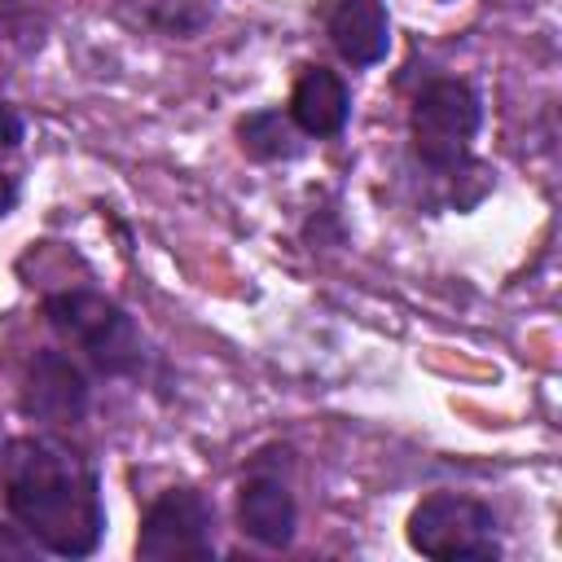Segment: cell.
I'll use <instances>...</instances> for the list:
<instances>
[{
  "instance_id": "ba28073f",
  "label": "cell",
  "mask_w": 562,
  "mask_h": 562,
  "mask_svg": "<svg viewBox=\"0 0 562 562\" xmlns=\"http://www.w3.org/2000/svg\"><path fill=\"white\" fill-rule=\"evenodd\" d=\"M325 31L351 66H378L391 53V18L382 0H334L325 9Z\"/></svg>"
},
{
  "instance_id": "6da1fadb",
  "label": "cell",
  "mask_w": 562,
  "mask_h": 562,
  "mask_svg": "<svg viewBox=\"0 0 562 562\" xmlns=\"http://www.w3.org/2000/svg\"><path fill=\"white\" fill-rule=\"evenodd\" d=\"M4 509L53 558H92L105 536V501L92 461L48 435H18L0 452Z\"/></svg>"
},
{
  "instance_id": "3957f363",
  "label": "cell",
  "mask_w": 562,
  "mask_h": 562,
  "mask_svg": "<svg viewBox=\"0 0 562 562\" xmlns=\"http://www.w3.org/2000/svg\"><path fill=\"white\" fill-rule=\"evenodd\" d=\"M483 127V97L465 79H430L408 110L413 154L435 176H457L470 167L474 136Z\"/></svg>"
},
{
  "instance_id": "7c38bea8",
  "label": "cell",
  "mask_w": 562,
  "mask_h": 562,
  "mask_svg": "<svg viewBox=\"0 0 562 562\" xmlns=\"http://www.w3.org/2000/svg\"><path fill=\"white\" fill-rule=\"evenodd\" d=\"M13 206H18V184H13V176L0 171V215H9Z\"/></svg>"
},
{
  "instance_id": "277c9868",
  "label": "cell",
  "mask_w": 562,
  "mask_h": 562,
  "mask_svg": "<svg viewBox=\"0 0 562 562\" xmlns=\"http://www.w3.org/2000/svg\"><path fill=\"white\" fill-rule=\"evenodd\" d=\"M408 544L426 558L457 562H496L501 558V536H496V514L479 496L465 492H430L413 505L408 514Z\"/></svg>"
},
{
  "instance_id": "30bf717a",
  "label": "cell",
  "mask_w": 562,
  "mask_h": 562,
  "mask_svg": "<svg viewBox=\"0 0 562 562\" xmlns=\"http://www.w3.org/2000/svg\"><path fill=\"white\" fill-rule=\"evenodd\" d=\"M303 132L290 123V114H281V110H255V114H246L241 123H237V140H241V149L250 154V158H259V162H290V158H299L303 154V140H299Z\"/></svg>"
},
{
  "instance_id": "9c48e42d",
  "label": "cell",
  "mask_w": 562,
  "mask_h": 562,
  "mask_svg": "<svg viewBox=\"0 0 562 562\" xmlns=\"http://www.w3.org/2000/svg\"><path fill=\"white\" fill-rule=\"evenodd\" d=\"M347 119H351L347 83L329 66H303L299 79H294V92H290V123L303 136L329 140L347 127Z\"/></svg>"
},
{
  "instance_id": "52a82bcc",
  "label": "cell",
  "mask_w": 562,
  "mask_h": 562,
  "mask_svg": "<svg viewBox=\"0 0 562 562\" xmlns=\"http://www.w3.org/2000/svg\"><path fill=\"white\" fill-rule=\"evenodd\" d=\"M22 413L35 422H48V426H75L88 413L83 369L57 347L35 351L26 364V378H22Z\"/></svg>"
},
{
  "instance_id": "8992f818",
  "label": "cell",
  "mask_w": 562,
  "mask_h": 562,
  "mask_svg": "<svg viewBox=\"0 0 562 562\" xmlns=\"http://www.w3.org/2000/svg\"><path fill=\"white\" fill-rule=\"evenodd\" d=\"M285 465H290V448H263L237 487V527L263 549H290L299 531V505Z\"/></svg>"
},
{
  "instance_id": "5b68a950",
  "label": "cell",
  "mask_w": 562,
  "mask_h": 562,
  "mask_svg": "<svg viewBox=\"0 0 562 562\" xmlns=\"http://www.w3.org/2000/svg\"><path fill=\"white\" fill-rule=\"evenodd\" d=\"M136 558H145V562H211L215 558V505L198 487L158 492V501L140 518Z\"/></svg>"
},
{
  "instance_id": "7a4b0ae2",
  "label": "cell",
  "mask_w": 562,
  "mask_h": 562,
  "mask_svg": "<svg viewBox=\"0 0 562 562\" xmlns=\"http://www.w3.org/2000/svg\"><path fill=\"white\" fill-rule=\"evenodd\" d=\"M44 316L48 325L75 342L97 373L105 378H136L145 369V338L136 329V321L105 294L88 290V285H70L44 299Z\"/></svg>"
},
{
  "instance_id": "4fadbf2b",
  "label": "cell",
  "mask_w": 562,
  "mask_h": 562,
  "mask_svg": "<svg viewBox=\"0 0 562 562\" xmlns=\"http://www.w3.org/2000/svg\"><path fill=\"white\" fill-rule=\"evenodd\" d=\"M0 558H26V544H18L9 531H0Z\"/></svg>"
},
{
  "instance_id": "8fae6325",
  "label": "cell",
  "mask_w": 562,
  "mask_h": 562,
  "mask_svg": "<svg viewBox=\"0 0 562 562\" xmlns=\"http://www.w3.org/2000/svg\"><path fill=\"white\" fill-rule=\"evenodd\" d=\"M22 136H26V123H22L18 105H9V97L0 92V145L13 149V145H22Z\"/></svg>"
}]
</instances>
